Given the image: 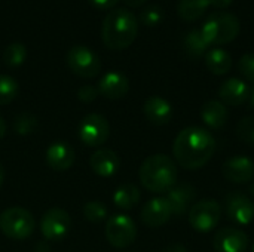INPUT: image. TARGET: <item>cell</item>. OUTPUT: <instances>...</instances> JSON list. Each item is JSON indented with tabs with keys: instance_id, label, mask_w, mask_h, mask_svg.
Wrapping results in <instances>:
<instances>
[{
	"instance_id": "obj_2",
	"label": "cell",
	"mask_w": 254,
	"mask_h": 252,
	"mask_svg": "<svg viewBox=\"0 0 254 252\" xmlns=\"http://www.w3.org/2000/svg\"><path fill=\"white\" fill-rule=\"evenodd\" d=\"M138 34L137 16L125 7L112 9L101 24V39L109 49L122 50L128 48Z\"/></svg>"
},
{
	"instance_id": "obj_24",
	"label": "cell",
	"mask_w": 254,
	"mask_h": 252,
	"mask_svg": "<svg viewBox=\"0 0 254 252\" xmlns=\"http://www.w3.org/2000/svg\"><path fill=\"white\" fill-rule=\"evenodd\" d=\"M208 6L210 0H179L177 15L186 22H193L207 12Z\"/></svg>"
},
{
	"instance_id": "obj_3",
	"label": "cell",
	"mask_w": 254,
	"mask_h": 252,
	"mask_svg": "<svg viewBox=\"0 0 254 252\" xmlns=\"http://www.w3.org/2000/svg\"><path fill=\"white\" fill-rule=\"evenodd\" d=\"M138 175L144 189L152 193H165L177 181V168L171 157L153 154L141 163Z\"/></svg>"
},
{
	"instance_id": "obj_27",
	"label": "cell",
	"mask_w": 254,
	"mask_h": 252,
	"mask_svg": "<svg viewBox=\"0 0 254 252\" xmlns=\"http://www.w3.org/2000/svg\"><path fill=\"white\" fill-rule=\"evenodd\" d=\"M19 92L18 82L7 74H0V105L12 102Z\"/></svg>"
},
{
	"instance_id": "obj_9",
	"label": "cell",
	"mask_w": 254,
	"mask_h": 252,
	"mask_svg": "<svg viewBox=\"0 0 254 252\" xmlns=\"http://www.w3.org/2000/svg\"><path fill=\"white\" fill-rule=\"evenodd\" d=\"M79 137L88 147H97L109 138V122L104 116L91 113L85 116L79 125Z\"/></svg>"
},
{
	"instance_id": "obj_31",
	"label": "cell",
	"mask_w": 254,
	"mask_h": 252,
	"mask_svg": "<svg viewBox=\"0 0 254 252\" xmlns=\"http://www.w3.org/2000/svg\"><path fill=\"white\" fill-rule=\"evenodd\" d=\"M164 18V12L162 9L158 6V4H150V6H146L141 13H140V21L144 24V25H158Z\"/></svg>"
},
{
	"instance_id": "obj_13",
	"label": "cell",
	"mask_w": 254,
	"mask_h": 252,
	"mask_svg": "<svg viewBox=\"0 0 254 252\" xmlns=\"http://www.w3.org/2000/svg\"><path fill=\"white\" fill-rule=\"evenodd\" d=\"M171 217L173 211L165 198H155L149 201L141 209V221L150 229H158L167 224Z\"/></svg>"
},
{
	"instance_id": "obj_34",
	"label": "cell",
	"mask_w": 254,
	"mask_h": 252,
	"mask_svg": "<svg viewBox=\"0 0 254 252\" xmlns=\"http://www.w3.org/2000/svg\"><path fill=\"white\" fill-rule=\"evenodd\" d=\"M119 0H89V3L98 9H110L113 7Z\"/></svg>"
},
{
	"instance_id": "obj_25",
	"label": "cell",
	"mask_w": 254,
	"mask_h": 252,
	"mask_svg": "<svg viewBox=\"0 0 254 252\" xmlns=\"http://www.w3.org/2000/svg\"><path fill=\"white\" fill-rule=\"evenodd\" d=\"M113 202L121 209H132L140 202V190L134 184H122L113 195Z\"/></svg>"
},
{
	"instance_id": "obj_8",
	"label": "cell",
	"mask_w": 254,
	"mask_h": 252,
	"mask_svg": "<svg viewBox=\"0 0 254 252\" xmlns=\"http://www.w3.org/2000/svg\"><path fill=\"white\" fill-rule=\"evenodd\" d=\"M106 239L115 248H127L137 238V226L132 218L125 214L112 215L106 224Z\"/></svg>"
},
{
	"instance_id": "obj_30",
	"label": "cell",
	"mask_w": 254,
	"mask_h": 252,
	"mask_svg": "<svg viewBox=\"0 0 254 252\" xmlns=\"http://www.w3.org/2000/svg\"><path fill=\"white\" fill-rule=\"evenodd\" d=\"M13 128H15L16 134H19V135H28V134H33V132H34V129L37 128V119H36L33 114L22 113V114L16 116L15 123H13Z\"/></svg>"
},
{
	"instance_id": "obj_17",
	"label": "cell",
	"mask_w": 254,
	"mask_h": 252,
	"mask_svg": "<svg viewBox=\"0 0 254 252\" xmlns=\"http://www.w3.org/2000/svg\"><path fill=\"white\" fill-rule=\"evenodd\" d=\"M219 97L223 104L228 105H241L250 98V89L247 83L238 77L228 79L222 83L219 89Z\"/></svg>"
},
{
	"instance_id": "obj_18",
	"label": "cell",
	"mask_w": 254,
	"mask_h": 252,
	"mask_svg": "<svg viewBox=\"0 0 254 252\" xmlns=\"http://www.w3.org/2000/svg\"><path fill=\"white\" fill-rule=\"evenodd\" d=\"M46 163L54 171H67L74 163V151L67 143H52L46 150Z\"/></svg>"
},
{
	"instance_id": "obj_1",
	"label": "cell",
	"mask_w": 254,
	"mask_h": 252,
	"mask_svg": "<svg viewBox=\"0 0 254 252\" xmlns=\"http://www.w3.org/2000/svg\"><path fill=\"white\" fill-rule=\"evenodd\" d=\"M214 151V137L207 129L198 126H189L180 131L173 144L176 162L188 171L204 168L211 160Z\"/></svg>"
},
{
	"instance_id": "obj_10",
	"label": "cell",
	"mask_w": 254,
	"mask_h": 252,
	"mask_svg": "<svg viewBox=\"0 0 254 252\" xmlns=\"http://www.w3.org/2000/svg\"><path fill=\"white\" fill-rule=\"evenodd\" d=\"M71 229V218L68 212L60 208L46 211L40 221V232L46 241H61Z\"/></svg>"
},
{
	"instance_id": "obj_21",
	"label": "cell",
	"mask_w": 254,
	"mask_h": 252,
	"mask_svg": "<svg viewBox=\"0 0 254 252\" xmlns=\"http://www.w3.org/2000/svg\"><path fill=\"white\" fill-rule=\"evenodd\" d=\"M228 108L223 102L219 100H210L207 101L201 108V117L204 123L211 129H220L228 122Z\"/></svg>"
},
{
	"instance_id": "obj_33",
	"label": "cell",
	"mask_w": 254,
	"mask_h": 252,
	"mask_svg": "<svg viewBox=\"0 0 254 252\" xmlns=\"http://www.w3.org/2000/svg\"><path fill=\"white\" fill-rule=\"evenodd\" d=\"M98 94H100L98 88H95L92 85H85V86L79 88V91H77V97L82 102H92Z\"/></svg>"
},
{
	"instance_id": "obj_19",
	"label": "cell",
	"mask_w": 254,
	"mask_h": 252,
	"mask_svg": "<svg viewBox=\"0 0 254 252\" xmlns=\"http://www.w3.org/2000/svg\"><path fill=\"white\" fill-rule=\"evenodd\" d=\"M143 110H144V116L147 117V120L156 126L167 125L173 117L171 104L165 98L158 97V95L149 97L144 102Z\"/></svg>"
},
{
	"instance_id": "obj_5",
	"label": "cell",
	"mask_w": 254,
	"mask_h": 252,
	"mask_svg": "<svg viewBox=\"0 0 254 252\" xmlns=\"http://www.w3.org/2000/svg\"><path fill=\"white\" fill-rule=\"evenodd\" d=\"M34 227V217L24 208H9L0 214V230L9 239L24 241L33 235Z\"/></svg>"
},
{
	"instance_id": "obj_12",
	"label": "cell",
	"mask_w": 254,
	"mask_h": 252,
	"mask_svg": "<svg viewBox=\"0 0 254 252\" xmlns=\"http://www.w3.org/2000/svg\"><path fill=\"white\" fill-rule=\"evenodd\" d=\"M213 245L217 252H246L249 236L237 227H225L216 233Z\"/></svg>"
},
{
	"instance_id": "obj_32",
	"label": "cell",
	"mask_w": 254,
	"mask_h": 252,
	"mask_svg": "<svg viewBox=\"0 0 254 252\" xmlns=\"http://www.w3.org/2000/svg\"><path fill=\"white\" fill-rule=\"evenodd\" d=\"M238 70H240V73H241V74L249 80V82H253L254 83V53L253 52L244 53V55L240 58Z\"/></svg>"
},
{
	"instance_id": "obj_37",
	"label": "cell",
	"mask_w": 254,
	"mask_h": 252,
	"mask_svg": "<svg viewBox=\"0 0 254 252\" xmlns=\"http://www.w3.org/2000/svg\"><path fill=\"white\" fill-rule=\"evenodd\" d=\"M124 1L131 7H138V6H143L146 3V0H124Z\"/></svg>"
},
{
	"instance_id": "obj_15",
	"label": "cell",
	"mask_w": 254,
	"mask_h": 252,
	"mask_svg": "<svg viewBox=\"0 0 254 252\" xmlns=\"http://www.w3.org/2000/svg\"><path fill=\"white\" fill-rule=\"evenodd\" d=\"M196 196V190L190 184H180L167 192L165 199L168 201L173 215L176 217H183L192 206L193 201Z\"/></svg>"
},
{
	"instance_id": "obj_29",
	"label": "cell",
	"mask_w": 254,
	"mask_h": 252,
	"mask_svg": "<svg viewBox=\"0 0 254 252\" xmlns=\"http://www.w3.org/2000/svg\"><path fill=\"white\" fill-rule=\"evenodd\" d=\"M237 135L238 138L249 144V146H254V117L249 116V117H243L238 125H237Z\"/></svg>"
},
{
	"instance_id": "obj_42",
	"label": "cell",
	"mask_w": 254,
	"mask_h": 252,
	"mask_svg": "<svg viewBox=\"0 0 254 252\" xmlns=\"http://www.w3.org/2000/svg\"><path fill=\"white\" fill-rule=\"evenodd\" d=\"M252 252H254V245H253V248H252Z\"/></svg>"
},
{
	"instance_id": "obj_40",
	"label": "cell",
	"mask_w": 254,
	"mask_h": 252,
	"mask_svg": "<svg viewBox=\"0 0 254 252\" xmlns=\"http://www.w3.org/2000/svg\"><path fill=\"white\" fill-rule=\"evenodd\" d=\"M250 107L254 108V88L253 91H252V94H250Z\"/></svg>"
},
{
	"instance_id": "obj_14",
	"label": "cell",
	"mask_w": 254,
	"mask_h": 252,
	"mask_svg": "<svg viewBox=\"0 0 254 252\" xmlns=\"http://www.w3.org/2000/svg\"><path fill=\"white\" fill-rule=\"evenodd\" d=\"M223 177L235 184H244L254 178V162L246 156L228 159L222 166Z\"/></svg>"
},
{
	"instance_id": "obj_38",
	"label": "cell",
	"mask_w": 254,
	"mask_h": 252,
	"mask_svg": "<svg viewBox=\"0 0 254 252\" xmlns=\"http://www.w3.org/2000/svg\"><path fill=\"white\" fill-rule=\"evenodd\" d=\"M6 129H7V128H6V123H4V120L0 117V140L4 137V134H6Z\"/></svg>"
},
{
	"instance_id": "obj_28",
	"label": "cell",
	"mask_w": 254,
	"mask_h": 252,
	"mask_svg": "<svg viewBox=\"0 0 254 252\" xmlns=\"http://www.w3.org/2000/svg\"><path fill=\"white\" fill-rule=\"evenodd\" d=\"M107 206L100 202V201H92V202H88L85 206H83V215L88 221L91 223H100L103 220L107 218Z\"/></svg>"
},
{
	"instance_id": "obj_41",
	"label": "cell",
	"mask_w": 254,
	"mask_h": 252,
	"mask_svg": "<svg viewBox=\"0 0 254 252\" xmlns=\"http://www.w3.org/2000/svg\"><path fill=\"white\" fill-rule=\"evenodd\" d=\"M250 195L253 196V199H254V183L250 186Z\"/></svg>"
},
{
	"instance_id": "obj_39",
	"label": "cell",
	"mask_w": 254,
	"mask_h": 252,
	"mask_svg": "<svg viewBox=\"0 0 254 252\" xmlns=\"http://www.w3.org/2000/svg\"><path fill=\"white\" fill-rule=\"evenodd\" d=\"M3 180H4V169H3V165L0 163V187L3 184Z\"/></svg>"
},
{
	"instance_id": "obj_23",
	"label": "cell",
	"mask_w": 254,
	"mask_h": 252,
	"mask_svg": "<svg viewBox=\"0 0 254 252\" xmlns=\"http://www.w3.org/2000/svg\"><path fill=\"white\" fill-rule=\"evenodd\" d=\"M208 43L204 39L201 30H190L185 39H183V49L185 53L190 58V59H199L207 53L208 49Z\"/></svg>"
},
{
	"instance_id": "obj_11",
	"label": "cell",
	"mask_w": 254,
	"mask_h": 252,
	"mask_svg": "<svg viewBox=\"0 0 254 252\" xmlns=\"http://www.w3.org/2000/svg\"><path fill=\"white\" fill-rule=\"evenodd\" d=\"M226 212L238 226H247L254 220V202L243 193H231L226 196Z\"/></svg>"
},
{
	"instance_id": "obj_7",
	"label": "cell",
	"mask_w": 254,
	"mask_h": 252,
	"mask_svg": "<svg viewBox=\"0 0 254 252\" xmlns=\"http://www.w3.org/2000/svg\"><path fill=\"white\" fill-rule=\"evenodd\" d=\"M220 215L222 208L216 199H202L190 206L189 223L195 230L201 233H208L214 227H217Z\"/></svg>"
},
{
	"instance_id": "obj_26",
	"label": "cell",
	"mask_w": 254,
	"mask_h": 252,
	"mask_svg": "<svg viewBox=\"0 0 254 252\" xmlns=\"http://www.w3.org/2000/svg\"><path fill=\"white\" fill-rule=\"evenodd\" d=\"M27 58V48L21 42L9 43L3 50V61L7 67H19Z\"/></svg>"
},
{
	"instance_id": "obj_4",
	"label": "cell",
	"mask_w": 254,
	"mask_h": 252,
	"mask_svg": "<svg viewBox=\"0 0 254 252\" xmlns=\"http://www.w3.org/2000/svg\"><path fill=\"white\" fill-rule=\"evenodd\" d=\"M241 22L237 15L225 10L211 13L204 22L201 33L208 45H226L238 37Z\"/></svg>"
},
{
	"instance_id": "obj_16",
	"label": "cell",
	"mask_w": 254,
	"mask_h": 252,
	"mask_svg": "<svg viewBox=\"0 0 254 252\" xmlns=\"http://www.w3.org/2000/svg\"><path fill=\"white\" fill-rule=\"evenodd\" d=\"M129 91V80L121 71H109L98 83V92L110 100L122 98Z\"/></svg>"
},
{
	"instance_id": "obj_6",
	"label": "cell",
	"mask_w": 254,
	"mask_h": 252,
	"mask_svg": "<svg viewBox=\"0 0 254 252\" xmlns=\"http://www.w3.org/2000/svg\"><path fill=\"white\" fill-rule=\"evenodd\" d=\"M67 64L76 76L83 79H92L101 70V61L98 55L82 45H74L68 49Z\"/></svg>"
},
{
	"instance_id": "obj_20",
	"label": "cell",
	"mask_w": 254,
	"mask_h": 252,
	"mask_svg": "<svg viewBox=\"0 0 254 252\" xmlns=\"http://www.w3.org/2000/svg\"><path fill=\"white\" fill-rule=\"evenodd\" d=\"M89 165L97 175L107 178V177H112L118 172L121 160H119V156L113 150L100 149L91 156Z\"/></svg>"
},
{
	"instance_id": "obj_35",
	"label": "cell",
	"mask_w": 254,
	"mask_h": 252,
	"mask_svg": "<svg viewBox=\"0 0 254 252\" xmlns=\"http://www.w3.org/2000/svg\"><path fill=\"white\" fill-rule=\"evenodd\" d=\"M232 1L234 0H210V6H213L219 10H225L232 4Z\"/></svg>"
},
{
	"instance_id": "obj_22",
	"label": "cell",
	"mask_w": 254,
	"mask_h": 252,
	"mask_svg": "<svg viewBox=\"0 0 254 252\" xmlns=\"http://www.w3.org/2000/svg\"><path fill=\"white\" fill-rule=\"evenodd\" d=\"M205 65L213 74L223 76L232 68V56L225 49L214 48L205 53Z\"/></svg>"
},
{
	"instance_id": "obj_36",
	"label": "cell",
	"mask_w": 254,
	"mask_h": 252,
	"mask_svg": "<svg viewBox=\"0 0 254 252\" xmlns=\"http://www.w3.org/2000/svg\"><path fill=\"white\" fill-rule=\"evenodd\" d=\"M162 252H188V250L183 245H180V244H173V245L167 247Z\"/></svg>"
}]
</instances>
